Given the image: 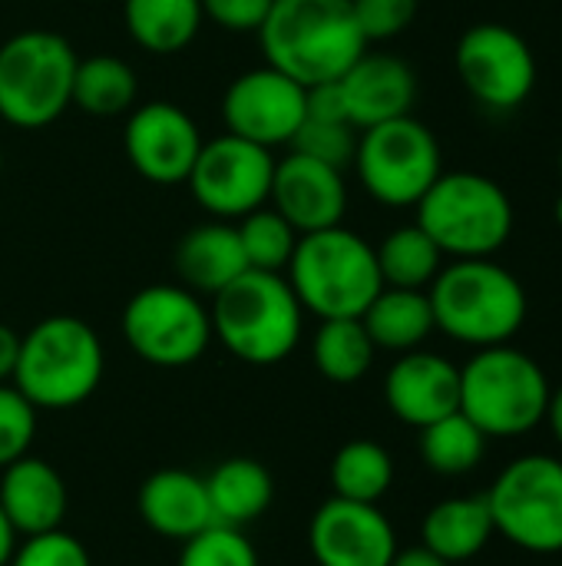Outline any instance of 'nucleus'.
Here are the masks:
<instances>
[{"instance_id":"28","label":"nucleus","mask_w":562,"mask_h":566,"mask_svg":"<svg viewBox=\"0 0 562 566\" xmlns=\"http://www.w3.org/2000/svg\"><path fill=\"white\" fill-rule=\"evenodd\" d=\"M374 255H378L381 282L388 289H421L424 292L444 269V252L417 222L388 232L384 242L374 249Z\"/></svg>"},{"instance_id":"36","label":"nucleus","mask_w":562,"mask_h":566,"mask_svg":"<svg viewBox=\"0 0 562 566\" xmlns=\"http://www.w3.org/2000/svg\"><path fill=\"white\" fill-rule=\"evenodd\" d=\"M7 566H93V560L86 547L60 527L36 537H23Z\"/></svg>"},{"instance_id":"33","label":"nucleus","mask_w":562,"mask_h":566,"mask_svg":"<svg viewBox=\"0 0 562 566\" xmlns=\"http://www.w3.org/2000/svg\"><path fill=\"white\" fill-rule=\"evenodd\" d=\"M176 566H258V554L242 527L209 524L195 537L182 541Z\"/></svg>"},{"instance_id":"19","label":"nucleus","mask_w":562,"mask_h":566,"mask_svg":"<svg viewBox=\"0 0 562 566\" xmlns=\"http://www.w3.org/2000/svg\"><path fill=\"white\" fill-rule=\"evenodd\" d=\"M348 106V119L354 129H371L378 123L411 116L417 99L414 70L391 53H361L351 70L338 80Z\"/></svg>"},{"instance_id":"25","label":"nucleus","mask_w":562,"mask_h":566,"mask_svg":"<svg viewBox=\"0 0 562 566\" xmlns=\"http://www.w3.org/2000/svg\"><path fill=\"white\" fill-rule=\"evenodd\" d=\"M374 348L384 352H414L427 342L434 325V308L421 289H381L361 315Z\"/></svg>"},{"instance_id":"4","label":"nucleus","mask_w":562,"mask_h":566,"mask_svg":"<svg viewBox=\"0 0 562 566\" xmlns=\"http://www.w3.org/2000/svg\"><path fill=\"white\" fill-rule=\"evenodd\" d=\"M212 298V335L245 365H278L301 342L305 308L282 272L245 269Z\"/></svg>"},{"instance_id":"27","label":"nucleus","mask_w":562,"mask_h":566,"mask_svg":"<svg viewBox=\"0 0 562 566\" xmlns=\"http://www.w3.org/2000/svg\"><path fill=\"white\" fill-rule=\"evenodd\" d=\"M374 342L361 318H325L311 342L315 368L335 385L361 381L374 365Z\"/></svg>"},{"instance_id":"22","label":"nucleus","mask_w":562,"mask_h":566,"mask_svg":"<svg viewBox=\"0 0 562 566\" xmlns=\"http://www.w3.org/2000/svg\"><path fill=\"white\" fill-rule=\"evenodd\" d=\"M248 269L238 229L215 219L189 229L176 245V272L189 292L219 295Z\"/></svg>"},{"instance_id":"20","label":"nucleus","mask_w":562,"mask_h":566,"mask_svg":"<svg viewBox=\"0 0 562 566\" xmlns=\"http://www.w3.org/2000/svg\"><path fill=\"white\" fill-rule=\"evenodd\" d=\"M66 504V484L43 458L23 454L0 471V507L20 537L60 531Z\"/></svg>"},{"instance_id":"43","label":"nucleus","mask_w":562,"mask_h":566,"mask_svg":"<svg viewBox=\"0 0 562 566\" xmlns=\"http://www.w3.org/2000/svg\"><path fill=\"white\" fill-rule=\"evenodd\" d=\"M547 421L553 428V438L562 444V385L556 391H550V408H547Z\"/></svg>"},{"instance_id":"45","label":"nucleus","mask_w":562,"mask_h":566,"mask_svg":"<svg viewBox=\"0 0 562 566\" xmlns=\"http://www.w3.org/2000/svg\"><path fill=\"white\" fill-rule=\"evenodd\" d=\"M0 169H3V149H0Z\"/></svg>"},{"instance_id":"41","label":"nucleus","mask_w":562,"mask_h":566,"mask_svg":"<svg viewBox=\"0 0 562 566\" xmlns=\"http://www.w3.org/2000/svg\"><path fill=\"white\" fill-rule=\"evenodd\" d=\"M391 566H450L447 560H441L434 551H427L424 544L421 547H411V551H397Z\"/></svg>"},{"instance_id":"38","label":"nucleus","mask_w":562,"mask_h":566,"mask_svg":"<svg viewBox=\"0 0 562 566\" xmlns=\"http://www.w3.org/2000/svg\"><path fill=\"white\" fill-rule=\"evenodd\" d=\"M272 0H202V13L229 33H258Z\"/></svg>"},{"instance_id":"30","label":"nucleus","mask_w":562,"mask_h":566,"mask_svg":"<svg viewBox=\"0 0 562 566\" xmlns=\"http://www.w3.org/2000/svg\"><path fill=\"white\" fill-rule=\"evenodd\" d=\"M487 454V434L464 415L454 411L427 428H421V458L441 478L470 474Z\"/></svg>"},{"instance_id":"40","label":"nucleus","mask_w":562,"mask_h":566,"mask_svg":"<svg viewBox=\"0 0 562 566\" xmlns=\"http://www.w3.org/2000/svg\"><path fill=\"white\" fill-rule=\"evenodd\" d=\"M17 355H20V335L0 322V385L13 378L17 368Z\"/></svg>"},{"instance_id":"21","label":"nucleus","mask_w":562,"mask_h":566,"mask_svg":"<svg viewBox=\"0 0 562 566\" xmlns=\"http://www.w3.org/2000/svg\"><path fill=\"white\" fill-rule=\"evenodd\" d=\"M136 507H139L142 524L152 534L169 537V541H189L209 524H215L205 478L179 471V468L149 474L146 484L139 488Z\"/></svg>"},{"instance_id":"2","label":"nucleus","mask_w":562,"mask_h":566,"mask_svg":"<svg viewBox=\"0 0 562 566\" xmlns=\"http://www.w3.org/2000/svg\"><path fill=\"white\" fill-rule=\"evenodd\" d=\"M434 325L480 348L507 345L527 322V292L520 279L494 259H454L427 289Z\"/></svg>"},{"instance_id":"5","label":"nucleus","mask_w":562,"mask_h":566,"mask_svg":"<svg viewBox=\"0 0 562 566\" xmlns=\"http://www.w3.org/2000/svg\"><path fill=\"white\" fill-rule=\"evenodd\" d=\"M288 285L301 308L325 318H361L374 295L384 289L374 245L358 232L331 226L298 235L288 262Z\"/></svg>"},{"instance_id":"15","label":"nucleus","mask_w":562,"mask_h":566,"mask_svg":"<svg viewBox=\"0 0 562 566\" xmlns=\"http://www.w3.org/2000/svg\"><path fill=\"white\" fill-rule=\"evenodd\" d=\"M123 146L129 166L142 179L156 186H176L189 179L202 149V133L185 109L156 99L129 113Z\"/></svg>"},{"instance_id":"18","label":"nucleus","mask_w":562,"mask_h":566,"mask_svg":"<svg viewBox=\"0 0 562 566\" xmlns=\"http://www.w3.org/2000/svg\"><path fill=\"white\" fill-rule=\"evenodd\" d=\"M384 401L397 421L427 428L460 411V368L434 352H404L384 378Z\"/></svg>"},{"instance_id":"12","label":"nucleus","mask_w":562,"mask_h":566,"mask_svg":"<svg viewBox=\"0 0 562 566\" xmlns=\"http://www.w3.org/2000/svg\"><path fill=\"white\" fill-rule=\"evenodd\" d=\"M464 90L487 109H517L537 86V56L507 23L470 27L454 53Z\"/></svg>"},{"instance_id":"9","label":"nucleus","mask_w":562,"mask_h":566,"mask_svg":"<svg viewBox=\"0 0 562 566\" xmlns=\"http://www.w3.org/2000/svg\"><path fill=\"white\" fill-rule=\"evenodd\" d=\"M354 169L371 199L391 209L417 206L444 172L437 136L414 116L361 129Z\"/></svg>"},{"instance_id":"13","label":"nucleus","mask_w":562,"mask_h":566,"mask_svg":"<svg viewBox=\"0 0 562 566\" xmlns=\"http://www.w3.org/2000/svg\"><path fill=\"white\" fill-rule=\"evenodd\" d=\"M272 176H275V159L265 146L225 133L212 143H202L199 159L185 182L205 212L229 222L268 202Z\"/></svg>"},{"instance_id":"24","label":"nucleus","mask_w":562,"mask_h":566,"mask_svg":"<svg viewBox=\"0 0 562 566\" xmlns=\"http://www.w3.org/2000/svg\"><path fill=\"white\" fill-rule=\"evenodd\" d=\"M494 517L487 497H450L427 511L421 544L447 564L474 560L494 537Z\"/></svg>"},{"instance_id":"44","label":"nucleus","mask_w":562,"mask_h":566,"mask_svg":"<svg viewBox=\"0 0 562 566\" xmlns=\"http://www.w3.org/2000/svg\"><path fill=\"white\" fill-rule=\"evenodd\" d=\"M556 222H560V226H562V196H560V199H556Z\"/></svg>"},{"instance_id":"29","label":"nucleus","mask_w":562,"mask_h":566,"mask_svg":"<svg viewBox=\"0 0 562 566\" xmlns=\"http://www.w3.org/2000/svg\"><path fill=\"white\" fill-rule=\"evenodd\" d=\"M139 93L136 73L119 56H89L76 63L73 106L89 116H123L132 109Z\"/></svg>"},{"instance_id":"8","label":"nucleus","mask_w":562,"mask_h":566,"mask_svg":"<svg viewBox=\"0 0 562 566\" xmlns=\"http://www.w3.org/2000/svg\"><path fill=\"white\" fill-rule=\"evenodd\" d=\"M76 50L53 30H23L0 46V119L43 129L73 106Z\"/></svg>"},{"instance_id":"37","label":"nucleus","mask_w":562,"mask_h":566,"mask_svg":"<svg viewBox=\"0 0 562 566\" xmlns=\"http://www.w3.org/2000/svg\"><path fill=\"white\" fill-rule=\"evenodd\" d=\"M351 10L368 43L394 40L414 23L417 0H351Z\"/></svg>"},{"instance_id":"42","label":"nucleus","mask_w":562,"mask_h":566,"mask_svg":"<svg viewBox=\"0 0 562 566\" xmlns=\"http://www.w3.org/2000/svg\"><path fill=\"white\" fill-rule=\"evenodd\" d=\"M17 544H20V534L13 531V524L7 521V514H3V507H0V566L10 564Z\"/></svg>"},{"instance_id":"6","label":"nucleus","mask_w":562,"mask_h":566,"mask_svg":"<svg viewBox=\"0 0 562 566\" xmlns=\"http://www.w3.org/2000/svg\"><path fill=\"white\" fill-rule=\"evenodd\" d=\"M547 371L520 348H480L460 368V411L487 438H520L547 421Z\"/></svg>"},{"instance_id":"1","label":"nucleus","mask_w":562,"mask_h":566,"mask_svg":"<svg viewBox=\"0 0 562 566\" xmlns=\"http://www.w3.org/2000/svg\"><path fill=\"white\" fill-rule=\"evenodd\" d=\"M258 40L268 66L301 86L341 80L368 50L351 0H272Z\"/></svg>"},{"instance_id":"26","label":"nucleus","mask_w":562,"mask_h":566,"mask_svg":"<svg viewBox=\"0 0 562 566\" xmlns=\"http://www.w3.org/2000/svg\"><path fill=\"white\" fill-rule=\"evenodd\" d=\"M123 20L142 50L179 53L195 40L205 13L202 0H126Z\"/></svg>"},{"instance_id":"10","label":"nucleus","mask_w":562,"mask_h":566,"mask_svg":"<svg viewBox=\"0 0 562 566\" xmlns=\"http://www.w3.org/2000/svg\"><path fill=\"white\" fill-rule=\"evenodd\" d=\"M494 531L530 554H562V461L527 454L510 461L484 494Z\"/></svg>"},{"instance_id":"31","label":"nucleus","mask_w":562,"mask_h":566,"mask_svg":"<svg viewBox=\"0 0 562 566\" xmlns=\"http://www.w3.org/2000/svg\"><path fill=\"white\" fill-rule=\"evenodd\" d=\"M394 484V461L391 454L374 441H348L338 448L331 461V488L335 497L358 501V504H378Z\"/></svg>"},{"instance_id":"23","label":"nucleus","mask_w":562,"mask_h":566,"mask_svg":"<svg viewBox=\"0 0 562 566\" xmlns=\"http://www.w3.org/2000/svg\"><path fill=\"white\" fill-rule=\"evenodd\" d=\"M205 491L215 524L245 531L272 507L275 478L255 458H229L205 478Z\"/></svg>"},{"instance_id":"7","label":"nucleus","mask_w":562,"mask_h":566,"mask_svg":"<svg viewBox=\"0 0 562 566\" xmlns=\"http://www.w3.org/2000/svg\"><path fill=\"white\" fill-rule=\"evenodd\" d=\"M417 226L454 259H494L513 232V202L480 172H441L417 202Z\"/></svg>"},{"instance_id":"14","label":"nucleus","mask_w":562,"mask_h":566,"mask_svg":"<svg viewBox=\"0 0 562 566\" xmlns=\"http://www.w3.org/2000/svg\"><path fill=\"white\" fill-rule=\"evenodd\" d=\"M225 129L255 146L291 143L305 123V86L275 66H258L232 80L222 99Z\"/></svg>"},{"instance_id":"32","label":"nucleus","mask_w":562,"mask_h":566,"mask_svg":"<svg viewBox=\"0 0 562 566\" xmlns=\"http://www.w3.org/2000/svg\"><path fill=\"white\" fill-rule=\"evenodd\" d=\"M235 229H238L248 269H258V272H285L288 269L295 245H298V232L291 229V222L282 212L262 206V209L242 216V222Z\"/></svg>"},{"instance_id":"3","label":"nucleus","mask_w":562,"mask_h":566,"mask_svg":"<svg viewBox=\"0 0 562 566\" xmlns=\"http://www.w3.org/2000/svg\"><path fill=\"white\" fill-rule=\"evenodd\" d=\"M103 371V342L93 325L73 315H50L20 338L10 385L36 411H66L93 398Z\"/></svg>"},{"instance_id":"34","label":"nucleus","mask_w":562,"mask_h":566,"mask_svg":"<svg viewBox=\"0 0 562 566\" xmlns=\"http://www.w3.org/2000/svg\"><path fill=\"white\" fill-rule=\"evenodd\" d=\"M295 153L311 156L325 166H335L344 172V166L354 163L358 153V133L351 123H328V119H305L291 139Z\"/></svg>"},{"instance_id":"16","label":"nucleus","mask_w":562,"mask_h":566,"mask_svg":"<svg viewBox=\"0 0 562 566\" xmlns=\"http://www.w3.org/2000/svg\"><path fill=\"white\" fill-rule=\"evenodd\" d=\"M308 551L318 566H391L401 547L378 504L331 497L308 524Z\"/></svg>"},{"instance_id":"11","label":"nucleus","mask_w":562,"mask_h":566,"mask_svg":"<svg viewBox=\"0 0 562 566\" xmlns=\"http://www.w3.org/2000/svg\"><path fill=\"white\" fill-rule=\"evenodd\" d=\"M123 338L156 368H185L212 342V315L185 285H149L123 308Z\"/></svg>"},{"instance_id":"17","label":"nucleus","mask_w":562,"mask_h":566,"mask_svg":"<svg viewBox=\"0 0 562 566\" xmlns=\"http://www.w3.org/2000/svg\"><path fill=\"white\" fill-rule=\"evenodd\" d=\"M268 202L291 222L298 235H308L341 226V216L348 209V186L341 169L291 153L282 163H275Z\"/></svg>"},{"instance_id":"35","label":"nucleus","mask_w":562,"mask_h":566,"mask_svg":"<svg viewBox=\"0 0 562 566\" xmlns=\"http://www.w3.org/2000/svg\"><path fill=\"white\" fill-rule=\"evenodd\" d=\"M36 438V408L13 388L0 385V471L23 454Z\"/></svg>"},{"instance_id":"46","label":"nucleus","mask_w":562,"mask_h":566,"mask_svg":"<svg viewBox=\"0 0 562 566\" xmlns=\"http://www.w3.org/2000/svg\"><path fill=\"white\" fill-rule=\"evenodd\" d=\"M560 176H562V149H560Z\"/></svg>"},{"instance_id":"39","label":"nucleus","mask_w":562,"mask_h":566,"mask_svg":"<svg viewBox=\"0 0 562 566\" xmlns=\"http://www.w3.org/2000/svg\"><path fill=\"white\" fill-rule=\"evenodd\" d=\"M305 119L351 123L348 119V106H344V93H341L338 80L318 83V86H305Z\"/></svg>"}]
</instances>
